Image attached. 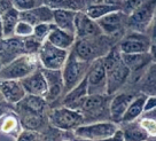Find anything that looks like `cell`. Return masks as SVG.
I'll use <instances>...</instances> for the list:
<instances>
[{
	"label": "cell",
	"mask_w": 156,
	"mask_h": 141,
	"mask_svg": "<svg viewBox=\"0 0 156 141\" xmlns=\"http://www.w3.org/2000/svg\"><path fill=\"white\" fill-rule=\"evenodd\" d=\"M77 141H85V140H77Z\"/></svg>",
	"instance_id": "f6af8a7d"
},
{
	"label": "cell",
	"mask_w": 156,
	"mask_h": 141,
	"mask_svg": "<svg viewBox=\"0 0 156 141\" xmlns=\"http://www.w3.org/2000/svg\"><path fill=\"white\" fill-rule=\"evenodd\" d=\"M4 38L2 36V23H1V14H0V39Z\"/></svg>",
	"instance_id": "ab89813d"
},
{
	"label": "cell",
	"mask_w": 156,
	"mask_h": 141,
	"mask_svg": "<svg viewBox=\"0 0 156 141\" xmlns=\"http://www.w3.org/2000/svg\"><path fill=\"white\" fill-rule=\"evenodd\" d=\"M122 60L126 64V67L130 69V71H140L145 69L146 65L151 62V56L149 52L148 53H136V54H123Z\"/></svg>",
	"instance_id": "484cf974"
},
{
	"label": "cell",
	"mask_w": 156,
	"mask_h": 141,
	"mask_svg": "<svg viewBox=\"0 0 156 141\" xmlns=\"http://www.w3.org/2000/svg\"><path fill=\"white\" fill-rule=\"evenodd\" d=\"M112 37L105 34L90 37L84 39H76L73 47V52L80 60L86 62H93L94 60L106 56L108 52L112 48L110 44Z\"/></svg>",
	"instance_id": "7a4b0ae2"
},
{
	"label": "cell",
	"mask_w": 156,
	"mask_h": 141,
	"mask_svg": "<svg viewBox=\"0 0 156 141\" xmlns=\"http://www.w3.org/2000/svg\"><path fill=\"white\" fill-rule=\"evenodd\" d=\"M146 97H147V95L145 93L136 94V97H133V100H132L131 103L129 104L126 111H125L124 116H123L121 124H122V123L138 121V119L142 116L144 107H145V102H146Z\"/></svg>",
	"instance_id": "603a6c76"
},
{
	"label": "cell",
	"mask_w": 156,
	"mask_h": 141,
	"mask_svg": "<svg viewBox=\"0 0 156 141\" xmlns=\"http://www.w3.org/2000/svg\"><path fill=\"white\" fill-rule=\"evenodd\" d=\"M86 79L88 94H107V73L102 58L91 62Z\"/></svg>",
	"instance_id": "9c48e42d"
},
{
	"label": "cell",
	"mask_w": 156,
	"mask_h": 141,
	"mask_svg": "<svg viewBox=\"0 0 156 141\" xmlns=\"http://www.w3.org/2000/svg\"><path fill=\"white\" fill-rule=\"evenodd\" d=\"M19 17L34 26L39 23H53V9L48 6L41 5L34 9L19 12Z\"/></svg>",
	"instance_id": "d6986e66"
},
{
	"label": "cell",
	"mask_w": 156,
	"mask_h": 141,
	"mask_svg": "<svg viewBox=\"0 0 156 141\" xmlns=\"http://www.w3.org/2000/svg\"><path fill=\"white\" fill-rule=\"evenodd\" d=\"M0 93L5 102L17 104L27 95L21 80L15 79H0Z\"/></svg>",
	"instance_id": "4fadbf2b"
},
{
	"label": "cell",
	"mask_w": 156,
	"mask_h": 141,
	"mask_svg": "<svg viewBox=\"0 0 156 141\" xmlns=\"http://www.w3.org/2000/svg\"><path fill=\"white\" fill-rule=\"evenodd\" d=\"M102 60L107 73V95H114L125 85L131 71L123 62L118 47H112Z\"/></svg>",
	"instance_id": "6da1fadb"
},
{
	"label": "cell",
	"mask_w": 156,
	"mask_h": 141,
	"mask_svg": "<svg viewBox=\"0 0 156 141\" xmlns=\"http://www.w3.org/2000/svg\"><path fill=\"white\" fill-rule=\"evenodd\" d=\"M91 4H106V5H121L119 0H90Z\"/></svg>",
	"instance_id": "74e56055"
},
{
	"label": "cell",
	"mask_w": 156,
	"mask_h": 141,
	"mask_svg": "<svg viewBox=\"0 0 156 141\" xmlns=\"http://www.w3.org/2000/svg\"><path fill=\"white\" fill-rule=\"evenodd\" d=\"M119 127L123 132L125 141H147L149 138V134L141 126L139 121L122 123V126Z\"/></svg>",
	"instance_id": "7402d4cb"
},
{
	"label": "cell",
	"mask_w": 156,
	"mask_h": 141,
	"mask_svg": "<svg viewBox=\"0 0 156 141\" xmlns=\"http://www.w3.org/2000/svg\"><path fill=\"white\" fill-rule=\"evenodd\" d=\"M16 141H43V136L38 131L24 129L19 133Z\"/></svg>",
	"instance_id": "836d02e7"
},
{
	"label": "cell",
	"mask_w": 156,
	"mask_h": 141,
	"mask_svg": "<svg viewBox=\"0 0 156 141\" xmlns=\"http://www.w3.org/2000/svg\"><path fill=\"white\" fill-rule=\"evenodd\" d=\"M51 44H53L56 47H60L62 49H67L70 51L73 48V46L76 43V36L73 33H70L68 31L58 28L56 25H53V29L51 31V33L48 34L47 38Z\"/></svg>",
	"instance_id": "44dd1931"
},
{
	"label": "cell",
	"mask_w": 156,
	"mask_h": 141,
	"mask_svg": "<svg viewBox=\"0 0 156 141\" xmlns=\"http://www.w3.org/2000/svg\"><path fill=\"white\" fill-rule=\"evenodd\" d=\"M119 125L112 121H99L90 124H82L73 130L77 140L103 141L115 134Z\"/></svg>",
	"instance_id": "277c9868"
},
{
	"label": "cell",
	"mask_w": 156,
	"mask_h": 141,
	"mask_svg": "<svg viewBox=\"0 0 156 141\" xmlns=\"http://www.w3.org/2000/svg\"><path fill=\"white\" fill-rule=\"evenodd\" d=\"M119 1H121V4H122V2H124V1H127V0H119Z\"/></svg>",
	"instance_id": "ee69618b"
},
{
	"label": "cell",
	"mask_w": 156,
	"mask_h": 141,
	"mask_svg": "<svg viewBox=\"0 0 156 141\" xmlns=\"http://www.w3.org/2000/svg\"><path fill=\"white\" fill-rule=\"evenodd\" d=\"M21 114V125L24 127L25 130H32V131H39L44 126L45 119L44 114H37V112L28 111L23 109H19Z\"/></svg>",
	"instance_id": "83f0119b"
},
{
	"label": "cell",
	"mask_w": 156,
	"mask_h": 141,
	"mask_svg": "<svg viewBox=\"0 0 156 141\" xmlns=\"http://www.w3.org/2000/svg\"><path fill=\"white\" fill-rule=\"evenodd\" d=\"M148 37L151 39V44H156V14L149 29H148Z\"/></svg>",
	"instance_id": "d590c367"
},
{
	"label": "cell",
	"mask_w": 156,
	"mask_h": 141,
	"mask_svg": "<svg viewBox=\"0 0 156 141\" xmlns=\"http://www.w3.org/2000/svg\"><path fill=\"white\" fill-rule=\"evenodd\" d=\"M12 4L19 12H23L44 5V0H12Z\"/></svg>",
	"instance_id": "1f68e13d"
},
{
	"label": "cell",
	"mask_w": 156,
	"mask_h": 141,
	"mask_svg": "<svg viewBox=\"0 0 156 141\" xmlns=\"http://www.w3.org/2000/svg\"><path fill=\"white\" fill-rule=\"evenodd\" d=\"M76 12L64 9H53V23L58 28L75 34Z\"/></svg>",
	"instance_id": "cb8c5ba5"
},
{
	"label": "cell",
	"mask_w": 156,
	"mask_h": 141,
	"mask_svg": "<svg viewBox=\"0 0 156 141\" xmlns=\"http://www.w3.org/2000/svg\"><path fill=\"white\" fill-rule=\"evenodd\" d=\"M21 83L23 85L27 94L44 97L47 94V82H46V78H45L41 68L34 70L29 76L21 79Z\"/></svg>",
	"instance_id": "2e32d148"
},
{
	"label": "cell",
	"mask_w": 156,
	"mask_h": 141,
	"mask_svg": "<svg viewBox=\"0 0 156 141\" xmlns=\"http://www.w3.org/2000/svg\"><path fill=\"white\" fill-rule=\"evenodd\" d=\"M44 76L47 82V94L46 101L53 102L58 99L62 93H64V83L61 70H49V69L41 68Z\"/></svg>",
	"instance_id": "9a60e30c"
},
{
	"label": "cell",
	"mask_w": 156,
	"mask_h": 141,
	"mask_svg": "<svg viewBox=\"0 0 156 141\" xmlns=\"http://www.w3.org/2000/svg\"><path fill=\"white\" fill-rule=\"evenodd\" d=\"M147 141H156V136H149V138H148V140H147Z\"/></svg>",
	"instance_id": "b9f144b4"
},
{
	"label": "cell",
	"mask_w": 156,
	"mask_h": 141,
	"mask_svg": "<svg viewBox=\"0 0 156 141\" xmlns=\"http://www.w3.org/2000/svg\"><path fill=\"white\" fill-rule=\"evenodd\" d=\"M97 22L105 36L115 38L122 32L124 26L126 25L127 14L124 13L122 9H118L97 19Z\"/></svg>",
	"instance_id": "8fae6325"
},
{
	"label": "cell",
	"mask_w": 156,
	"mask_h": 141,
	"mask_svg": "<svg viewBox=\"0 0 156 141\" xmlns=\"http://www.w3.org/2000/svg\"><path fill=\"white\" fill-rule=\"evenodd\" d=\"M39 68L41 67L37 54H23L2 65L0 79L21 80Z\"/></svg>",
	"instance_id": "3957f363"
},
{
	"label": "cell",
	"mask_w": 156,
	"mask_h": 141,
	"mask_svg": "<svg viewBox=\"0 0 156 141\" xmlns=\"http://www.w3.org/2000/svg\"><path fill=\"white\" fill-rule=\"evenodd\" d=\"M2 65H4V64H2V62H1V60H0V70H1V68H2Z\"/></svg>",
	"instance_id": "7bdbcfd3"
},
{
	"label": "cell",
	"mask_w": 156,
	"mask_h": 141,
	"mask_svg": "<svg viewBox=\"0 0 156 141\" xmlns=\"http://www.w3.org/2000/svg\"><path fill=\"white\" fill-rule=\"evenodd\" d=\"M138 121L141 124V126L146 130L147 133L149 134V136H156V119L146 118V117H140Z\"/></svg>",
	"instance_id": "e575fe53"
},
{
	"label": "cell",
	"mask_w": 156,
	"mask_h": 141,
	"mask_svg": "<svg viewBox=\"0 0 156 141\" xmlns=\"http://www.w3.org/2000/svg\"><path fill=\"white\" fill-rule=\"evenodd\" d=\"M90 64H91L90 62L80 60L73 53V49L70 51L63 68L61 69L64 83V93L70 91L71 88H73L77 84L83 80L87 73Z\"/></svg>",
	"instance_id": "5b68a950"
},
{
	"label": "cell",
	"mask_w": 156,
	"mask_h": 141,
	"mask_svg": "<svg viewBox=\"0 0 156 141\" xmlns=\"http://www.w3.org/2000/svg\"><path fill=\"white\" fill-rule=\"evenodd\" d=\"M84 116L79 110L68 107L54 108L48 114L49 124L60 131H71L84 123Z\"/></svg>",
	"instance_id": "8992f818"
},
{
	"label": "cell",
	"mask_w": 156,
	"mask_h": 141,
	"mask_svg": "<svg viewBox=\"0 0 156 141\" xmlns=\"http://www.w3.org/2000/svg\"><path fill=\"white\" fill-rule=\"evenodd\" d=\"M21 122L12 112H5L2 116L0 117V131L5 133H16L19 134L21 130Z\"/></svg>",
	"instance_id": "f546056e"
},
{
	"label": "cell",
	"mask_w": 156,
	"mask_h": 141,
	"mask_svg": "<svg viewBox=\"0 0 156 141\" xmlns=\"http://www.w3.org/2000/svg\"><path fill=\"white\" fill-rule=\"evenodd\" d=\"M70 51L54 46L48 40L44 41L38 51L40 67L49 70H61L69 56Z\"/></svg>",
	"instance_id": "ba28073f"
},
{
	"label": "cell",
	"mask_w": 156,
	"mask_h": 141,
	"mask_svg": "<svg viewBox=\"0 0 156 141\" xmlns=\"http://www.w3.org/2000/svg\"><path fill=\"white\" fill-rule=\"evenodd\" d=\"M156 14V0H145L127 15L126 25L132 31L146 33Z\"/></svg>",
	"instance_id": "52a82bcc"
},
{
	"label": "cell",
	"mask_w": 156,
	"mask_h": 141,
	"mask_svg": "<svg viewBox=\"0 0 156 141\" xmlns=\"http://www.w3.org/2000/svg\"><path fill=\"white\" fill-rule=\"evenodd\" d=\"M47 103L48 102L46 101L44 97L27 94L24 99L22 101H20L16 106H19V109L37 112V114H44L45 109L47 107Z\"/></svg>",
	"instance_id": "4316f807"
},
{
	"label": "cell",
	"mask_w": 156,
	"mask_h": 141,
	"mask_svg": "<svg viewBox=\"0 0 156 141\" xmlns=\"http://www.w3.org/2000/svg\"><path fill=\"white\" fill-rule=\"evenodd\" d=\"M122 9L121 5H106V4H90L84 10L86 14L93 19H99L106 16L107 14L115 12V10Z\"/></svg>",
	"instance_id": "f1b7e54d"
},
{
	"label": "cell",
	"mask_w": 156,
	"mask_h": 141,
	"mask_svg": "<svg viewBox=\"0 0 156 141\" xmlns=\"http://www.w3.org/2000/svg\"><path fill=\"white\" fill-rule=\"evenodd\" d=\"M107 94H88L85 99L79 111L83 114L84 118L87 115L90 117H98L102 115L107 109Z\"/></svg>",
	"instance_id": "ac0fdd59"
},
{
	"label": "cell",
	"mask_w": 156,
	"mask_h": 141,
	"mask_svg": "<svg viewBox=\"0 0 156 141\" xmlns=\"http://www.w3.org/2000/svg\"><path fill=\"white\" fill-rule=\"evenodd\" d=\"M149 54L151 56V61L156 64V44H151L149 48Z\"/></svg>",
	"instance_id": "f35d334b"
},
{
	"label": "cell",
	"mask_w": 156,
	"mask_h": 141,
	"mask_svg": "<svg viewBox=\"0 0 156 141\" xmlns=\"http://www.w3.org/2000/svg\"><path fill=\"white\" fill-rule=\"evenodd\" d=\"M88 95V86L86 76L79 84H77L73 88L67 93H64V97L62 100V106L71 108L75 110H79L83 106L85 99Z\"/></svg>",
	"instance_id": "e0dca14e"
},
{
	"label": "cell",
	"mask_w": 156,
	"mask_h": 141,
	"mask_svg": "<svg viewBox=\"0 0 156 141\" xmlns=\"http://www.w3.org/2000/svg\"><path fill=\"white\" fill-rule=\"evenodd\" d=\"M136 94L134 93H116L114 94L109 102V117L110 121L121 124L122 118L124 116V114L126 111L129 104L131 103L133 100V97H136Z\"/></svg>",
	"instance_id": "5bb4252c"
},
{
	"label": "cell",
	"mask_w": 156,
	"mask_h": 141,
	"mask_svg": "<svg viewBox=\"0 0 156 141\" xmlns=\"http://www.w3.org/2000/svg\"><path fill=\"white\" fill-rule=\"evenodd\" d=\"M90 0H44V5L52 9H64L73 12H84L90 5Z\"/></svg>",
	"instance_id": "d4e9b609"
},
{
	"label": "cell",
	"mask_w": 156,
	"mask_h": 141,
	"mask_svg": "<svg viewBox=\"0 0 156 141\" xmlns=\"http://www.w3.org/2000/svg\"><path fill=\"white\" fill-rule=\"evenodd\" d=\"M1 14V23H2V36L4 38H12L14 37L15 26L20 21L19 10L15 7H5L0 8Z\"/></svg>",
	"instance_id": "ffe728a7"
},
{
	"label": "cell",
	"mask_w": 156,
	"mask_h": 141,
	"mask_svg": "<svg viewBox=\"0 0 156 141\" xmlns=\"http://www.w3.org/2000/svg\"><path fill=\"white\" fill-rule=\"evenodd\" d=\"M151 45V41L147 33L131 31L121 39L117 47L123 54H136L148 53Z\"/></svg>",
	"instance_id": "30bf717a"
},
{
	"label": "cell",
	"mask_w": 156,
	"mask_h": 141,
	"mask_svg": "<svg viewBox=\"0 0 156 141\" xmlns=\"http://www.w3.org/2000/svg\"><path fill=\"white\" fill-rule=\"evenodd\" d=\"M103 34L95 19H91L85 12H77L75 17L76 39H84Z\"/></svg>",
	"instance_id": "7c38bea8"
},
{
	"label": "cell",
	"mask_w": 156,
	"mask_h": 141,
	"mask_svg": "<svg viewBox=\"0 0 156 141\" xmlns=\"http://www.w3.org/2000/svg\"><path fill=\"white\" fill-rule=\"evenodd\" d=\"M54 23H39V24L34 26V38L38 41H40L41 44L47 40L48 34L51 33V31L53 29Z\"/></svg>",
	"instance_id": "4dcf8cb0"
},
{
	"label": "cell",
	"mask_w": 156,
	"mask_h": 141,
	"mask_svg": "<svg viewBox=\"0 0 156 141\" xmlns=\"http://www.w3.org/2000/svg\"><path fill=\"white\" fill-rule=\"evenodd\" d=\"M34 34V25L20 19L17 24L15 26L14 36L15 37H20V38H27Z\"/></svg>",
	"instance_id": "d6a6232c"
},
{
	"label": "cell",
	"mask_w": 156,
	"mask_h": 141,
	"mask_svg": "<svg viewBox=\"0 0 156 141\" xmlns=\"http://www.w3.org/2000/svg\"><path fill=\"white\" fill-rule=\"evenodd\" d=\"M103 141H125L124 140V136H123V132H122V130H121V127L115 132L114 136H112L110 138H108V139H106V140H103Z\"/></svg>",
	"instance_id": "8d00e7d4"
},
{
	"label": "cell",
	"mask_w": 156,
	"mask_h": 141,
	"mask_svg": "<svg viewBox=\"0 0 156 141\" xmlns=\"http://www.w3.org/2000/svg\"><path fill=\"white\" fill-rule=\"evenodd\" d=\"M4 114H5V109H4V107H2V104L0 103V117L2 116Z\"/></svg>",
	"instance_id": "60d3db41"
}]
</instances>
